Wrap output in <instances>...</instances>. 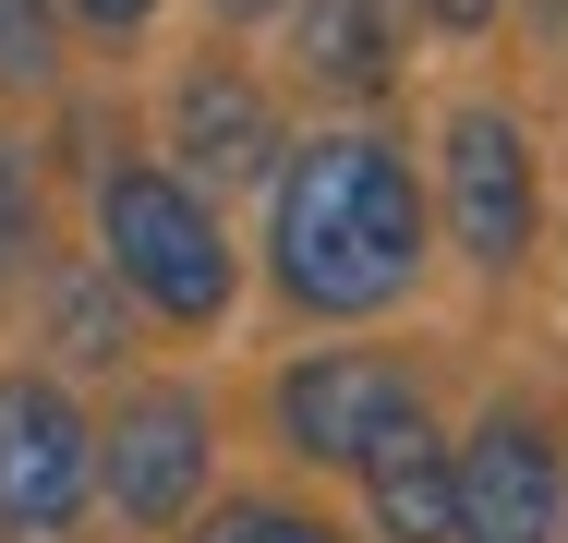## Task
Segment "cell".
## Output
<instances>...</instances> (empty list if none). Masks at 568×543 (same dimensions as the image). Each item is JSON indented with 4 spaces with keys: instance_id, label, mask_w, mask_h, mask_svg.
I'll return each instance as SVG.
<instances>
[{
    "instance_id": "cell-10",
    "label": "cell",
    "mask_w": 568,
    "mask_h": 543,
    "mask_svg": "<svg viewBox=\"0 0 568 543\" xmlns=\"http://www.w3.org/2000/svg\"><path fill=\"white\" fill-rule=\"evenodd\" d=\"M363 508H375V543H459V447H436V423L387 434L363 459Z\"/></svg>"
},
{
    "instance_id": "cell-11",
    "label": "cell",
    "mask_w": 568,
    "mask_h": 543,
    "mask_svg": "<svg viewBox=\"0 0 568 543\" xmlns=\"http://www.w3.org/2000/svg\"><path fill=\"white\" fill-rule=\"evenodd\" d=\"M37 326H49V350L73 362V375H121V350H133V290H121V266H49L37 278Z\"/></svg>"
},
{
    "instance_id": "cell-1",
    "label": "cell",
    "mask_w": 568,
    "mask_h": 543,
    "mask_svg": "<svg viewBox=\"0 0 568 543\" xmlns=\"http://www.w3.org/2000/svg\"><path fill=\"white\" fill-rule=\"evenodd\" d=\"M424 182L387 133H315L278 157V194H266V278L278 303L315 326H363L387 303H412L424 278Z\"/></svg>"
},
{
    "instance_id": "cell-2",
    "label": "cell",
    "mask_w": 568,
    "mask_h": 543,
    "mask_svg": "<svg viewBox=\"0 0 568 543\" xmlns=\"http://www.w3.org/2000/svg\"><path fill=\"white\" fill-rule=\"evenodd\" d=\"M98 254L121 266V290L158 326H219L230 290H242V254H230L206 182L194 170H158V157L98 170Z\"/></svg>"
},
{
    "instance_id": "cell-8",
    "label": "cell",
    "mask_w": 568,
    "mask_h": 543,
    "mask_svg": "<svg viewBox=\"0 0 568 543\" xmlns=\"http://www.w3.org/2000/svg\"><path fill=\"white\" fill-rule=\"evenodd\" d=\"M170 157L194 170V182H278V98L242 73V61H194L182 85H170Z\"/></svg>"
},
{
    "instance_id": "cell-16",
    "label": "cell",
    "mask_w": 568,
    "mask_h": 543,
    "mask_svg": "<svg viewBox=\"0 0 568 543\" xmlns=\"http://www.w3.org/2000/svg\"><path fill=\"white\" fill-rule=\"evenodd\" d=\"M145 12H158V0H73L85 37H145Z\"/></svg>"
},
{
    "instance_id": "cell-3",
    "label": "cell",
    "mask_w": 568,
    "mask_h": 543,
    "mask_svg": "<svg viewBox=\"0 0 568 543\" xmlns=\"http://www.w3.org/2000/svg\"><path fill=\"white\" fill-rule=\"evenodd\" d=\"M436 206H448V242L484 266V278H520V266H532L545 170H532V133H520L496 98L448 109V133H436Z\"/></svg>"
},
{
    "instance_id": "cell-14",
    "label": "cell",
    "mask_w": 568,
    "mask_h": 543,
    "mask_svg": "<svg viewBox=\"0 0 568 543\" xmlns=\"http://www.w3.org/2000/svg\"><path fill=\"white\" fill-rule=\"evenodd\" d=\"M24 254H37V170L24 145H0V278H24Z\"/></svg>"
},
{
    "instance_id": "cell-9",
    "label": "cell",
    "mask_w": 568,
    "mask_h": 543,
    "mask_svg": "<svg viewBox=\"0 0 568 543\" xmlns=\"http://www.w3.org/2000/svg\"><path fill=\"white\" fill-rule=\"evenodd\" d=\"M399 12L412 0H291V61L315 98H387L399 85Z\"/></svg>"
},
{
    "instance_id": "cell-7",
    "label": "cell",
    "mask_w": 568,
    "mask_h": 543,
    "mask_svg": "<svg viewBox=\"0 0 568 543\" xmlns=\"http://www.w3.org/2000/svg\"><path fill=\"white\" fill-rule=\"evenodd\" d=\"M459 543H568V447L545 411H484L459 447Z\"/></svg>"
},
{
    "instance_id": "cell-6",
    "label": "cell",
    "mask_w": 568,
    "mask_h": 543,
    "mask_svg": "<svg viewBox=\"0 0 568 543\" xmlns=\"http://www.w3.org/2000/svg\"><path fill=\"white\" fill-rule=\"evenodd\" d=\"M219 483V411L194 387H121V411L98 423V495L133 532H182Z\"/></svg>"
},
{
    "instance_id": "cell-13",
    "label": "cell",
    "mask_w": 568,
    "mask_h": 543,
    "mask_svg": "<svg viewBox=\"0 0 568 543\" xmlns=\"http://www.w3.org/2000/svg\"><path fill=\"white\" fill-rule=\"evenodd\" d=\"M206 543H339V532H327V520H303V508L242 495V508H219V520H206Z\"/></svg>"
},
{
    "instance_id": "cell-17",
    "label": "cell",
    "mask_w": 568,
    "mask_h": 543,
    "mask_svg": "<svg viewBox=\"0 0 568 543\" xmlns=\"http://www.w3.org/2000/svg\"><path fill=\"white\" fill-rule=\"evenodd\" d=\"M219 24H266V12H291V0H206Z\"/></svg>"
},
{
    "instance_id": "cell-15",
    "label": "cell",
    "mask_w": 568,
    "mask_h": 543,
    "mask_svg": "<svg viewBox=\"0 0 568 543\" xmlns=\"http://www.w3.org/2000/svg\"><path fill=\"white\" fill-rule=\"evenodd\" d=\"M508 0H412V24H436V37H484Z\"/></svg>"
},
{
    "instance_id": "cell-5",
    "label": "cell",
    "mask_w": 568,
    "mask_h": 543,
    "mask_svg": "<svg viewBox=\"0 0 568 543\" xmlns=\"http://www.w3.org/2000/svg\"><path fill=\"white\" fill-rule=\"evenodd\" d=\"M98 495V423L61 375H0V543H73Z\"/></svg>"
},
{
    "instance_id": "cell-4",
    "label": "cell",
    "mask_w": 568,
    "mask_h": 543,
    "mask_svg": "<svg viewBox=\"0 0 568 543\" xmlns=\"http://www.w3.org/2000/svg\"><path fill=\"white\" fill-rule=\"evenodd\" d=\"M266 423L303 471H363L387 434L424 423V375L399 350H303L278 387H266Z\"/></svg>"
},
{
    "instance_id": "cell-12",
    "label": "cell",
    "mask_w": 568,
    "mask_h": 543,
    "mask_svg": "<svg viewBox=\"0 0 568 543\" xmlns=\"http://www.w3.org/2000/svg\"><path fill=\"white\" fill-rule=\"evenodd\" d=\"M49 85H61V12L0 0V98H49Z\"/></svg>"
}]
</instances>
